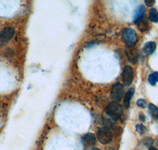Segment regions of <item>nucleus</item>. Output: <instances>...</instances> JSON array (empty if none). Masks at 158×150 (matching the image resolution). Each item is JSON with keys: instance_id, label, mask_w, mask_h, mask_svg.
<instances>
[{"instance_id": "nucleus-1", "label": "nucleus", "mask_w": 158, "mask_h": 150, "mask_svg": "<svg viewBox=\"0 0 158 150\" xmlns=\"http://www.w3.org/2000/svg\"><path fill=\"white\" fill-rule=\"evenodd\" d=\"M106 113L111 119H113L114 120H117L122 116L123 107L118 102H111L107 107Z\"/></svg>"}, {"instance_id": "nucleus-2", "label": "nucleus", "mask_w": 158, "mask_h": 150, "mask_svg": "<svg viewBox=\"0 0 158 150\" xmlns=\"http://www.w3.org/2000/svg\"><path fill=\"white\" fill-rule=\"evenodd\" d=\"M122 39L127 47H134L138 41V36L134 29H125L122 32Z\"/></svg>"}, {"instance_id": "nucleus-3", "label": "nucleus", "mask_w": 158, "mask_h": 150, "mask_svg": "<svg viewBox=\"0 0 158 150\" xmlns=\"http://www.w3.org/2000/svg\"><path fill=\"white\" fill-rule=\"evenodd\" d=\"M97 139L103 145L110 143L113 138V134L108 127H101L98 130L97 134Z\"/></svg>"}, {"instance_id": "nucleus-4", "label": "nucleus", "mask_w": 158, "mask_h": 150, "mask_svg": "<svg viewBox=\"0 0 158 150\" xmlns=\"http://www.w3.org/2000/svg\"><path fill=\"white\" fill-rule=\"evenodd\" d=\"M123 82L124 85L129 86L132 83L134 77V71L133 69L130 66H126L123 70Z\"/></svg>"}, {"instance_id": "nucleus-5", "label": "nucleus", "mask_w": 158, "mask_h": 150, "mask_svg": "<svg viewBox=\"0 0 158 150\" xmlns=\"http://www.w3.org/2000/svg\"><path fill=\"white\" fill-rule=\"evenodd\" d=\"M15 29L10 27L6 28L2 32H0V44H6L14 37L15 36Z\"/></svg>"}, {"instance_id": "nucleus-6", "label": "nucleus", "mask_w": 158, "mask_h": 150, "mask_svg": "<svg viewBox=\"0 0 158 150\" xmlns=\"http://www.w3.org/2000/svg\"><path fill=\"white\" fill-rule=\"evenodd\" d=\"M123 96V87L121 84L117 83L114 85L111 92V97L114 101H120Z\"/></svg>"}, {"instance_id": "nucleus-7", "label": "nucleus", "mask_w": 158, "mask_h": 150, "mask_svg": "<svg viewBox=\"0 0 158 150\" xmlns=\"http://www.w3.org/2000/svg\"><path fill=\"white\" fill-rule=\"evenodd\" d=\"M127 56L132 64H135L138 61V52L134 47H127Z\"/></svg>"}, {"instance_id": "nucleus-8", "label": "nucleus", "mask_w": 158, "mask_h": 150, "mask_svg": "<svg viewBox=\"0 0 158 150\" xmlns=\"http://www.w3.org/2000/svg\"><path fill=\"white\" fill-rule=\"evenodd\" d=\"M83 145L85 147H90L95 145L96 143V137L94 134L89 133V134H85L81 138Z\"/></svg>"}, {"instance_id": "nucleus-9", "label": "nucleus", "mask_w": 158, "mask_h": 150, "mask_svg": "<svg viewBox=\"0 0 158 150\" xmlns=\"http://www.w3.org/2000/svg\"><path fill=\"white\" fill-rule=\"evenodd\" d=\"M156 44L155 42L149 41L147 42L143 47V53L146 56H150L156 51Z\"/></svg>"}, {"instance_id": "nucleus-10", "label": "nucleus", "mask_w": 158, "mask_h": 150, "mask_svg": "<svg viewBox=\"0 0 158 150\" xmlns=\"http://www.w3.org/2000/svg\"><path fill=\"white\" fill-rule=\"evenodd\" d=\"M146 12V8L144 6H139L136 9L135 13V16H134V22L137 23L139 22L141 19L144 18V14Z\"/></svg>"}, {"instance_id": "nucleus-11", "label": "nucleus", "mask_w": 158, "mask_h": 150, "mask_svg": "<svg viewBox=\"0 0 158 150\" xmlns=\"http://www.w3.org/2000/svg\"><path fill=\"white\" fill-rule=\"evenodd\" d=\"M134 93H135V89H134V88L130 89V90H128L127 93H126V95H125V97H124L123 99V104L124 108L127 109L128 107H130L131 98H132V97L134 96Z\"/></svg>"}, {"instance_id": "nucleus-12", "label": "nucleus", "mask_w": 158, "mask_h": 150, "mask_svg": "<svg viewBox=\"0 0 158 150\" xmlns=\"http://www.w3.org/2000/svg\"><path fill=\"white\" fill-rule=\"evenodd\" d=\"M136 24L137 25H138V29H139L141 32H146V31L149 30V22H148V21L146 18H143L142 19H141L139 22H137Z\"/></svg>"}, {"instance_id": "nucleus-13", "label": "nucleus", "mask_w": 158, "mask_h": 150, "mask_svg": "<svg viewBox=\"0 0 158 150\" xmlns=\"http://www.w3.org/2000/svg\"><path fill=\"white\" fill-rule=\"evenodd\" d=\"M149 112L152 118L155 120H158V108L153 104H149Z\"/></svg>"}, {"instance_id": "nucleus-14", "label": "nucleus", "mask_w": 158, "mask_h": 150, "mask_svg": "<svg viewBox=\"0 0 158 150\" xmlns=\"http://www.w3.org/2000/svg\"><path fill=\"white\" fill-rule=\"evenodd\" d=\"M149 19L153 22H158V12L156 9H151L149 12Z\"/></svg>"}, {"instance_id": "nucleus-15", "label": "nucleus", "mask_w": 158, "mask_h": 150, "mask_svg": "<svg viewBox=\"0 0 158 150\" xmlns=\"http://www.w3.org/2000/svg\"><path fill=\"white\" fill-rule=\"evenodd\" d=\"M148 81L151 85H155L158 82V72H154L149 74L148 77Z\"/></svg>"}, {"instance_id": "nucleus-16", "label": "nucleus", "mask_w": 158, "mask_h": 150, "mask_svg": "<svg viewBox=\"0 0 158 150\" xmlns=\"http://www.w3.org/2000/svg\"><path fill=\"white\" fill-rule=\"evenodd\" d=\"M136 130L138 133H140L141 134H146V131H147V129L145 126H143L142 124H138L136 126Z\"/></svg>"}, {"instance_id": "nucleus-17", "label": "nucleus", "mask_w": 158, "mask_h": 150, "mask_svg": "<svg viewBox=\"0 0 158 150\" xmlns=\"http://www.w3.org/2000/svg\"><path fill=\"white\" fill-rule=\"evenodd\" d=\"M137 104H138V106H139V107H143V108L147 107V103H146V100H143V99H139V100L137 101Z\"/></svg>"}, {"instance_id": "nucleus-18", "label": "nucleus", "mask_w": 158, "mask_h": 150, "mask_svg": "<svg viewBox=\"0 0 158 150\" xmlns=\"http://www.w3.org/2000/svg\"><path fill=\"white\" fill-rule=\"evenodd\" d=\"M145 2H146V4L148 6H152L154 5L155 1L154 0H146Z\"/></svg>"}, {"instance_id": "nucleus-19", "label": "nucleus", "mask_w": 158, "mask_h": 150, "mask_svg": "<svg viewBox=\"0 0 158 150\" xmlns=\"http://www.w3.org/2000/svg\"><path fill=\"white\" fill-rule=\"evenodd\" d=\"M140 120L142 121H145V116H144V115H140Z\"/></svg>"}, {"instance_id": "nucleus-20", "label": "nucleus", "mask_w": 158, "mask_h": 150, "mask_svg": "<svg viewBox=\"0 0 158 150\" xmlns=\"http://www.w3.org/2000/svg\"><path fill=\"white\" fill-rule=\"evenodd\" d=\"M149 150H158V149L156 148H155V147H150V148H149Z\"/></svg>"}, {"instance_id": "nucleus-21", "label": "nucleus", "mask_w": 158, "mask_h": 150, "mask_svg": "<svg viewBox=\"0 0 158 150\" xmlns=\"http://www.w3.org/2000/svg\"><path fill=\"white\" fill-rule=\"evenodd\" d=\"M106 150H115L113 148H107Z\"/></svg>"}, {"instance_id": "nucleus-22", "label": "nucleus", "mask_w": 158, "mask_h": 150, "mask_svg": "<svg viewBox=\"0 0 158 150\" xmlns=\"http://www.w3.org/2000/svg\"><path fill=\"white\" fill-rule=\"evenodd\" d=\"M91 150H100V149H99V148H94L93 149H91Z\"/></svg>"}]
</instances>
